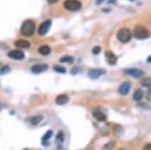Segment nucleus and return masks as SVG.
I'll return each instance as SVG.
<instances>
[{
  "mask_svg": "<svg viewBox=\"0 0 151 150\" xmlns=\"http://www.w3.org/2000/svg\"><path fill=\"white\" fill-rule=\"evenodd\" d=\"M20 32L24 36H31L35 32V24L32 20H25L21 25Z\"/></svg>",
  "mask_w": 151,
  "mask_h": 150,
  "instance_id": "1",
  "label": "nucleus"
},
{
  "mask_svg": "<svg viewBox=\"0 0 151 150\" xmlns=\"http://www.w3.org/2000/svg\"><path fill=\"white\" fill-rule=\"evenodd\" d=\"M132 31H131L129 28L127 27H123L121 28V29L118 30L117 32V38L119 41H121V43H129V41L131 40V38H132Z\"/></svg>",
  "mask_w": 151,
  "mask_h": 150,
  "instance_id": "2",
  "label": "nucleus"
},
{
  "mask_svg": "<svg viewBox=\"0 0 151 150\" xmlns=\"http://www.w3.org/2000/svg\"><path fill=\"white\" fill-rule=\"evenodd\" d=\"M133 36L137 39H145L150 36V32L143 26H136L133 30Z\"/></svg>",
  "mask_w": 151,
  "mask_h": 150,
  "instance_id": "3",
  "label": "nucleus"
},
{
  "mask_svg": "<svg viewBox=\"0 0 151 150\" xmlns=\"http://www.w3.org/2000/svg\"><path fill=\"white\" fill-rule=\"evenodd\" d=\"M63 7L69 11H78L82 8V3L79 0H65L63 2Z\"/></svg>",
  "mask_w": 151,
  "mask_h": 150,
  "instance_id": "4",
  "label": "nucleus"
},
{
  "mask_svg": "<svg viewBox=\"0 0 151 150\" xmlns=\"http://www.w3.org/2000/svg\"><path fill=\"white\" fill-rule=\"evenodd\" d=\"M50 25H51V21H50L49 19H47V20H45V21H43V22H41L40 25H39L38 28V33L39 35L47 34V32H49V28H50Z\"/></svg>",
  "mask_w": 151,
  "mask_h": 150,
  "instance_id": "5",
  "label": "nucleus"
},
{
  "mask_svg": "<svg viewBox=\"0 0 151 150\" xmlns=\"http://www.w3.org/2000/svg\"><path fill=\"white\" fill-rule=\"evenodd\" d=\"M8 57H9L10 59L20 61V59H24V54H23V52H21L20 50H14L8 52Z\"/></svg>",
  "mask_w": 151,
  "mask_h": 150,
  "instance_id": "6",
  "label": "nucleus"
},
{
  "mask_svg": "<svg viewBox=\"0 0 151 150\" xmlns=\"http://www.w3.org/2000/svg\"><path fill=\"white\" fill-rule=\"evenodd\" d=\"M124 73L129 76L133 77V78H140L144 75V72L142 70L139 69H126L124 70Z\"/></svg>",
  "mask_w": 151,
  "mask_h": 150,
  "instance_id": "7",
  "label": "nucleus"
},
{
  "mask_svg": "<svg viewBox=\"0 0 151 150\" xmlns=\"http://www.w3.org/2000/svg\"><path fill=\"white\" fill-rule=\"evenodd\" d=\"M105 73H106V70L103 69H93L89 70V77L93 80H96V79L100 78L101 76H103Z\"/></svg>",
  "mask_w": 151,
  "mask_h": 150,
  "instance_id": "8",
  "label": "nucleus"
},
{
  "mask_svg": "<svg viewBox=\"0 0 151 150\" xmlns=\"http://www.w3.org/2000/svg\"><path fill=\"white\" fill-rule=\"evenodd\" d=\"M131 89V84L129 83V82H124V83H122L121 85H120L119 89H118V92H119V94H121L122 96H125L129 93Z\"/></svg>",
  "mask_w": 151,
  "mask_h": 150,
  "instance_id": "9",
  "label": "nucleus"
},
{
  "mask_svg": "<svg viewBox=\"0 0 151 150\" xmlns=\"http://www.w3.org/2000/svg\"><path fill=\"white\" fill-rule=\"evenodd\" d=\"M47 69H49V66L47 65L39 63V65H34L33 67L31 68V72L33 73V74H40V73H43Z\"/></svg>",
  "mask_w": 151,
  "mask_h": 150,
  "instance_id": "10",
  "label": "nucleus"
},
{
  "mask_svg": "<svg viewBox=\"0 0 151 150\" xmlns=\"http://www.w3.org/2000/svg\"><path fill=\"white\" fill-rule=\"evenodd\" d=\"M105 56H106L107 61H108V63H110V65L114 66L116 63H117V57H116L112 52H106Z\"/></svg>",
  "mask_w": 151,
  "mask_h": 150,
  "instance_id": "11",
  "label": "nucleus"
},
{
  "mask_svg": "<svg viewBox=\"0 0 151 150\" xmlns=\"http://www.w3.org/2000/svg\"><path fill=\"white\" fill-rule=\"evenodd\" d=\"M15 46L18 48H29L30 47V43L24 39H18L15 41Z\"/></svg>",
  "mask_w": 151,
  "mask_h": 150,
  "instance_id": "12",
  "label": "nucleus"
},
{
  "mask_svg": "<svg viewBox=\"0 0 151 150\" xmlns=\"http://www.w3.org/2000/svg\"><path fill=\"white\" fill-rule=\"evenodd\" d=\"M69 102V97L67 95H58L56 98V103L58 105H65Z\"/></svg>",
  "mask_w": 151,
  "mask_h": 150,
  "instance_id": "13",
  "label": "nucleus"
},
{
  "mask_svg": "<svg viewBox=\"0 0 151 150\" xmlns=\"http://www.w3.org/2000/svg\"><path fill=\"white\" fill-rule=\"evenodd\" d=\"M93 116L95 117L98 121H100V122H104V121L107 120V116L105 115L103 112L98 111V110H96V111L93 112Z\"/></svg>",
  "mask_w": 151,
  "mask_h": 150,
  "instance_id": "14",
  "label": "nucleus"
},
{
  "mask_svg": "<svg viewBox=\"0 0 151 150\" xmlns=\"http://www.w3.org/2000/svg\"><path fill=\"white\" fill-rule=\"evenodd\" d=\"M50 52H51V48H50L49 45H45L39 46L38 48V52L40 54H42V56H49Z\"/></svg>",
  "mask_w": 151,
  "mask_h": 150,
  "instance_id": "15",
  "label": "nucleus"
},
{
  "mask_svg": "<svg viewBox=\"0 0 151 150\" xmlns=\"http://www.w3.org/2000/svg\"><path fill=\"white\" fill-rule=\"evenodd\" d=\"M143 91H142L141 89H137L136 91L134 92V94H133V100L134 101H141L142 98H143Z\"/></svg>",
  "mask_w": 151,
  "mask_h": 150,
  "instance_id": "16",
  "label": "nucleus"
},
{
  "mask_svg": "<svg viewBox=\"0 0 151 150\" xmlns=\"http://www.w3.org/2000/svg\"><path fill=\"white\" fill-rule=\"evenodd\" d=\"M52 134H54L52 130H49V131H47V133L43 135V137H42V143L43 144H47V142H49L50 137H52Z\"/></svg>",
  "mask_w": 151,
  "mask_h": 150,
  "instance_id": "17",
  "label": "nucleus"
},
{
  "mask_svg": "<svg viewBox=\"0 0 151 150\" xmlns=\"http://www.w3.org/2000/svg\"><path fill=\"white\" fill-rule=\"evenodd\" d=\"M41 120H42V116H34V117H32L29 121L32 125H38Z\"/></svg>",
  "mask_w": 151,
  "mask_h": 150,
  "instance_id": "18",
  "label": "nucleus"
},
{
  "mask_svg": "<svg viewBox=\"0 0 151 150\" xmlns=\"http://www.w3.org/2000/svg\"><path fill=\"white\" fill-rule=\"evenodd\" d=\"M74 58L73 57H69V56H65V57H63L62 59H60V61L61 63H74Z\"/></svg>",
  "mask_w": 151,
  "mask_h": 150,
  "instance_id": "19",
  "label": "nucleus"
},
{
  "mask_svg": "<svg viewBox=\"0 0 151 150\" xmlns=\"http://www.w3.org/2000/svg\"><path fill=\"white\" fill-rule=\"evenodd\" d=\"M54 70L58 73H61V74H65V69L63 67H61V66H56V67L54 68Z\"/></svg>",
  "mask_w": 151,
  "mask_h": 150,
  "instance_id": "20",
  "label": "nucleus"
},
{
  "mask_svg": "<svg viewBox=\"0 0 151 150\" xmlns=\"http://www.w3.org/2000/svg\"><path fill=\"white\" fill-rule=\"evenodd\" d=\"M141 85L144 86V87L149 88L151 86V80H149V79H144V80L141 82Z\"/></svg>",
  "mask_w": 151,
  "mask_h": 150,
  "instance_id": "21",
  "label": "nucleus"
},
{
  "mask_svg": "<svg viewBox=\"0 0 151 150\" xmlns=\"http://www.w3.org/2000/svg\"><path fill=\"white\" fill-rule=\"evenodd\" d=\"M10 72V68L9 67H7V66H5V67H3L2 68L1 70H0V74H7V73H9Z\"/></svg>",
  "mask_w": 151,
  "mask_h": 150,
  "instance_id": "22",
  "label": "nucleus"
},
{
  "mask_svg": "<svg viewBox=\"0 0 151 150\" xmlns=\"http://www.w3.org/2000/svg\"><path fill=\"white\" fill-rule=\"evenodd\" d=\"M56 141H58V142H63V132H58V136H56Z\"/></svg>",
  "mask_w": 151,
  "mask_h": 150,
  "instance_id": "23",
  "label": "nucleus"
},
{
  "mask_svg": "<svg viewBox=\"0 0 151 150\" xmlns=\"http://www.w3.org/2000/svg\"><path fill=\"white\" fill-rule=\"evenodd\" d=\"M92 52H93L94 54H99L101 52V47L100 46H95V47L93 48V50H92Z\"/></svg>",
  "mask_w": 151,
  "mask_h": 150,
  "instance_id": "24",
  "label": "nucleus"
},
{
  "mask_svg": "<svg viewBox=\"0 0 151 150\" xmlns=\"http://www.w3.org/2000/svg\"><path fill=\"white\" fill-rule=\"evenodd\" d=\"M143 150H151V143H148V144H146L145 146H144Z\"/></svg>",
  "mask_w": 151,
  "mask_h": 150,
  "instance_id": "25",
  "label": "nucleus"
},
{
  "mask_svg": "<svg viewBox=\"0 0 151 150\" xmlns=\"http://www.w3.org/2000/svg\"><path fill=\"white\" fill-rule=\"evenodd\" d=\"M147 100L148 101H151V88L148 90V93H147Z\"/></svg>",
  "mask_w": 151,
  "mask_h": 150,
  "instance_id": "26",
  "label": "nucleus"
},
{
  "mask_svg": "<svg viewBox=\"0 0 151 150\" xmlns=\"http://www.w3.org/2000/svg\"><path fill=\"white\" fill-rule=\"evenodd\" d=\"M78 72H79V68H74V69L72 70V74H73V75L78 74Z\"/></svg>",
  "mask_w": 151,
  "mask_h": 150,
  "instance_id": "27",
  "label": "nucleus"
},
{
  "mask_svg": "<svg viewBox=\"0 0 151 150\" xmlns=\"http://www.w3.org/2000/svg\"><path fill=\"white\" fill-rule=\"evenodd\" d=\"M47 2H49V4H54L58 2V0H47Z\"/></svg>",
  "mask_w": 151,
  "mask_h": 150,
  "instance_id": "28",
  "label": "nucleus"
},
{
  "mask_svg": "<svg viewBox=\"0 0 151 150\" xmlns=\"http://www.w3.org/2000/svg\"><path fill=\"white\" fill-rule=\"evenodd\" d=\"M105 0H96V3L98 4V5H99V4H101V3H103V2H104Z\"/></svg>",
  "mask_w": 151,
  "mask_h": 150,
  "instance_id": "29",
  "label": "nucleus"
},
{
  "mask_svg": "<svg viewBox=\"0 0 151 150\" xmlns=\"http://www.w3.org/2000/svg\"><path fill=\"white\" fill-rule=\"evenodd\" d=\"M146 61H147V63H151V56H149V58L146 59Z\"/></svg>",
  "mask_w": 151,
  "mask_h": 150,
  "instance_id": "30",
  "label": "nucleus"
}]
</instances>
